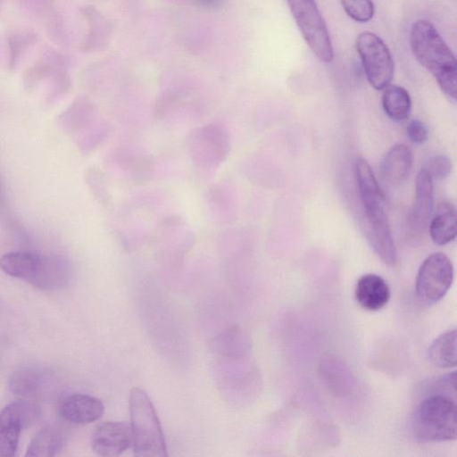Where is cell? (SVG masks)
I'll return each mask as SVG.
<instances>
[{"label":"cell","mask_w":457,"mask_h":457,"mask_svg":"<svg viewBox=\"0 0 457 457\" xmlns=\"http://www.w3.org/2000/svg\"><path fill=\"white\" fill-rule=\"evenodd\" d=\"M50 376L37 368H23L13 372L9 389L24 398L43 396L51 387Z\"/></svg>","instance_id":"20"},{"label":"cell","mask_w":457,"mask_h":457,"mask_svg":"<svg viewBox=\"0 0 457 457\" xmlns=\"http://www.w3.org/2000/svg\"><path fill=\"white\" fill-rule=\"evenodd\" d=\"M82 14L88 23V33L82 43L84 52L98 51L108 44L111 24L97 10L92 6L84 7Z\"/></svg>","instance_id":"23"},{"label":"cell","mask_w":457,"mask_h":457,"mask_svg":"<svg viewBox=\"0 0 457 457\" xmlns=\"http://www.w3.org/2000/svg\"><path fill=\"white\" fill-rule=\"evenodd\" d=\"M194 3L203 8L213 9L220 6L223 0H193Z\"/></svg>","instance_id":"32"},{"label":"cell","mask_w":457,"mask_h":457,"mask_svg":"<svg viewBox=\"0 0 457 457\" xmlns=\"http://www.w3.org/2000/svg\"><path fill=\"white\" fill-rule=\"evenodd\" d=\"M412 153L404 144L393 145L380 162V174L390 186H399L409 176L412 166Z\"/></svg>","instance_id":"19"},{"label":"cell","mask_w":457,"mask_h":457,"mask_svg":"<svg viewBox=\"0 0 457 457\" xmlns=\"http://www.w3.org/2000/svg\"><path fill=\"white\" fill-rule=\"evenodd\" d=\"M37 413V407L26 400L12 402L0 411V457L15 455L21 429L32 422Z\"/></svg>","instance_id":"11"},{"label":"cell","mask_w":457,"mask_h":457,"mask_svg":"<svg viewBox=\"0 0 457 457\" xmlns=\"http://www.w3.org/2000/svg\"><path fill=\"white\" fill-rule=\"evenodd\" d=\"M37 41V36L29 30L12 31L8 36L9 61L15 67Z\"/></svg>","instance_id":"27"},{"label":"cell","mask_w":457,"mask_h":457,"mask_svg":"<svg viewBox=\"0 0 457 457\" xmlns=\"http://www.w3.org/2000/svg\"><path fill=\"white\" fill-rule=\"evenodd\" d=\"M409 139L414 144H423L428 138V130L426 125L419 119H413L407 127Z\"/></svg>","instance_id":"30"},{"label":"cell","mask_w":457,"mask_h":457,"mask_svg":"<svg viewBox=\"0 0 457 457\" xmlns=\"http://www.w3.org/2000/svg\"><path fill=\"white\" fill-rule=\"evenodd\" d=\"M410 46L416 60L436 79L451 99L457 95V63L454 54L428 21H415L410 31Z\"/></svg>","instance_id":"2"},{"label":"cell","mask_w":457,"mask_h":457,"mask_svg":"<svg viewBox=\"0 0 457 457\" xmlns=\"http://www.w3.org/2000/svg\"><path fill=\"white\" fill-rule=\"evenodd\" d=\"M251 345L247 331L239 325H233L211 339L209 349L218 357L242 358L246 356Z\"/></svg>","instance_id":"17"},{"label":"cell","mask_w":457,"mask_h":457,"mask_svg":"<svg viewBox=\"0 0 457 457\" xmlns=\"http://www.w3.org/2000/svg\"><path fill=\"white\" fill-rule=\"evenodd\" d=\"M4 0H0V8H1L2 4H3V2H4Z\"/></svg>","instance_id":"33"},{"label":"cell","mask_w":457,"mask_h":457,"mask_svg":"<svg viewBox=\"0 0 457 457\" xmlns=\"http://www.w3.org/2000/svg\"><path fill=\"white\" fill-rule=\"evenodd\" d=\"M185 93L179 90H167L155 101L154 116L160 120H168L181 116V110L187 106Z\"/></svg>","instance_id":"26"},{"label":"cell","mask_w":457,"mask_h":457,"mask_svg":"<svg viewBox=\"0 0 457 457\" xmlns=\"http://www.w3.org/2000/svg\"><path fill=\"white\" fill-rule=\"evenodd\" d=\"M355 47L370 85L377 90L390 85L394 75V62L384 41L378 35L364 31L357 37Z\"/></svg>","instance_id":"9"},{"label":"cell","mask_w":457,"mask_h":457,"mask_svg":"<svg viewBox=\"0 0 457 457\" xmlns=\"http://www.w3.org/2000/svg\"><path fill=\"white\" fill-rule=\"evenodd\" d=\"M354 171L371 247L385 264L394 266L396 262V249L385 210L384 194L365 159H356Z\"/></svg>","instance_id":"1"},{"label":"cell","mask_w":457,"mask_h":457,"mask_svg":"<svg viewBox=\"0 0 457 457\" xmlns=\"http://www.w3.org/2000/svg\"><path fill=\"white\" fill-rule=\"evenodd\" d=\"M132 445L130 425L122 421H106L97 425L92 434L91 446L99 456L116 457Z\"/></svg>","instance_id":"12"},{"label":"cell","mask_w":457,"mask_h":457,"mask_svg":"<svg viewBox=\"0 0 457 457\" xmlns=\"http://www.w3.org/2000/svg\"><path fill=\"white\" fill-rule=\"evenodd\" d=\"M204 199L210 217L216 223L228 224L236 220V192L229 183L213 184L206 191Z\"/></svg>","instance_id":"16"},{"label":"cell","mask_w":457,"mask_h":457,"mask_svg":"<svg viewBox=\"0 0 457 457\" xmlns=\"http://www.w3.org/2000/svg\"><path fill=\"white\" fill-rule=\"evenodd\" d=\"M64 444V431L60 427L47 425L34 436L25 455L27 457L54 456L62 449Z\"/></svg>","instance_id":"22"},{"label":"cell","mask_w":457,"mask_h":457,"mask_svg":"<svg viewBox=\"0 0 457 457\" xmlns=\"http://www.w3.org/2000/svg\"><path fill=\"white\" fill-rule=\"evenodd\" d=\"M433 179L422 168L416 177L415 198L408 220L413 234H420L428 227L433 209Z\"/></svg>","instance_id":"15"},{"label":"cell","mask_w":457,"mask_h":457,"mask_svg":"<svg viewBox=\"0 0 457 457\" xmlns=\"http://www.w3.org/2000/svg\"><path fill=\"white\" fill-rule=\"evenodd\" d=\"M0 269L11 277L47 290L63 287L71 277V266L65 257L30 251L4 254L0 258Z\"/></svg>","instance_id":"3"},{"label":"cell","mask_w":457,"mask_h":457,"mask_svg":"<svg viewBox=\"0 0 457 457\" xmlns=\"http://www.w3.org/2000/svg\"><path fill=\"white\" fill-rule=\"evenodd\" d=\"M92 175L93 188L96 195L102 204H107L110 201V195L105 184L104 177L98 170L93 171Z\"/></svg>","instance_id":"31"},{"label":"cell","mask_w":457,"mask_h":457,"mask_svg":"<svg viewBox=\"0 0 457 457\" xmlns=\"http://www.w3.org/2000/svg\"><path fill=\"white\" fill-rule=\"evenodd\" d=\"M113 159L116 166L137 182L149 179L155 166L153 154L142 147L132 145H122L117 147Z\"/></svg>","instance_id":"14"},{"label":"cell","mask_w":457,"mask_h":457,"mask_svg":"<svg viewBox=\"0 0 457 457\" xmlns=\"http://www.w3.org/2000/svg\"><path fill=\"white\" fill-rule=\"evenodd\" d=\"M354 295L361 307L367 311L376 312L386 305L391 292L382 277L370 273L358 279Z\"/></svg>","instance_id":"18"},{"label":"cell","mask_w":457,"mask_h":457,"mask_svg":"<svg viewBox=\"0 0 457 457\" xmlns=\"http://www.w3.org/2000/svg\"><path fill=\"white\" fill-rule=\"evenodd\" d=\"M60 416L67 422L86 425L99 420L104 412L101 400L85 394L65 395L59 403Z\"/></svg>","instance_id":"13"},{"label":"cell","mask_w":457,"mask_h":457,"mask_svg":"<svg viewBox=\"0 0 457 457\" xmlns=\"http://www.w3.org/2000/svg\"><path fill=\"white\" fill-rule=\"evenodd\" d=\"M345 13L357 22H367L374 15L372 0H341Z\"/></svg>","instance_id":"28"},{"label":"cell","mask_w":457,"mask_h":457,"mask_svg":"<svg viewBox=\"0 0 457 457\" xmlns=\"http://www.w3.org/2000/svg\"><path fill=\"white\" fill-rule=\"evenodd\" d=\"M428 232L431 240L438 245H446L456 237L457 214L453 203H439L434 216L429 220Z\"/></svg>","instance_id":"21"},{"label":"cell","mask_w":457,"mask_h":457,"mask_svg":"<svg viewBox=\"0 0 457 457\" xmlns=\"http://www.w3.org/2000/svg\"><path fill=\"white\" fill-rule=\"evenodd\" d=\"M429 361L439 368L456 366V329L447 330L437 337L428 349Z\"/></svg>","instance_id":"25"},{"label":"cell","mask_w":457,"mask_h":457,"mask_svg":"<svg viewBox=\"0 0 457 457\" xmlns=\"http://www.w3.org/2000/svg\"><path fill=\"white\" fill-rule=\"evenodd\" d=\"M453 280V267L448 256L443 253H431L418 270L416 295L423 303L433 304L445 296Z\"/></svg>","instance_id":"10"},{"label":"cell","mask_w":457,"mask_h":457,"mask_svg":"<svg viewBox=\"0 0 457 457\" xmlns=\"http://www.w3.org/2000/svg\"><path fill=\"white\" fill-rule=\"evenodd\" d=\"M129 406L134 455L166 457L163 433L148 395L141 388H133L129 394Z\"/></svg>","instance_id":"4"},{"label":"cell","mask_w":457,"mask_h":457,"mask_svg":"<svg viewBox=\"0 0 457 457\" xmlns=\"http://www.w3.org/2000/svg\"><path fill=\"white\" fill-rule=\"evenodd\" d=\"M219 359L212 365V377L223 399L231 406L247 404L255 395L258 386L256 370L245 359Z\"/></svg>","instance_id":"6"},{"label":"cell","mask_w":457,"mask_h":457,"mask_svg":"<svg viewBox=\"0 0 457 457\" xmlns=\"http://www.w3.org/2000/svg\"><path fill=\"white\" fill-rule=\"evenodd\" d=\"M189 157L204 170L219 168L230 153V136L220 122H210L192 129L186 139Z\"/></svg>","instance_id":"7"},{"label":"cell","mask_w":457,"mask_h":457,"mask_svg":"<svg viewBox=\"0 0 457 457\" xmlns=\"http://www.w3.org/2000/svg\"><path fill=\"white\" fill-rule=\"evenodd\" d=\"M453 168L451 159L445 154H437L430 157L423 168L432 179H443L446 178Z\"/></svg>","instance_id":"29"},{"label":"cell","mask_w":457,"mask_h":457,"mask_svg":"<svg viewBox=\"0 0 457 457\" xmlns=\"http://www.w3.org/2000/svg\"><path fill=\"white\" fill-rule=\"evenodd\" d=\"M381 104L386 114L395 121L406 120L411 111V99L408 91L398 85H388L384 88Z\"/></svg>","instance_id":"24"},{"label":"cell","mask_w":457,"mask_h":457,"mask_svg":"<svg viewBox=\"0 0 457 457\" xmlns=\"http://www.w3.org/2000/svg\"><path fill=\"white\" fill-rule=\"evenodd\" d=\"M292 15L312 53L329 63L334 57L333 47L325 21L315 0H287Z\"/></svg>","instance_id":"8"},{"label":"cell","mask_w":457,"mask_h":457,"mask_svg":"<svg viewBox=\"0 0 457 457\" xmlns=\"http://www.w3.org/2000/svg\"><path fill=\"white\" fill-rule=\"evenodd\" d=\"M456 404L444 395H431L416 408L411 418V431L423 443L444 442L457 436Z\"/></svg>","instance_id":"5"}]
</instances>
